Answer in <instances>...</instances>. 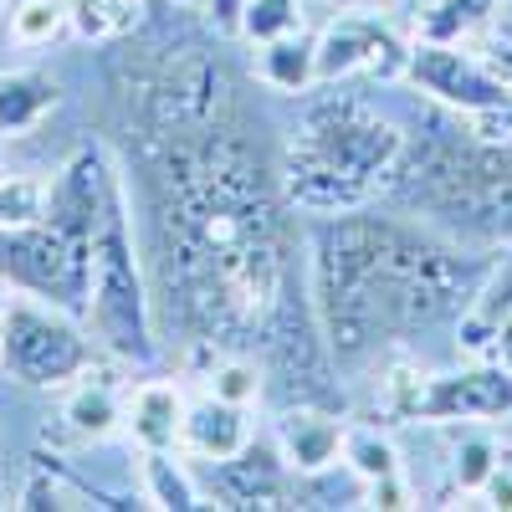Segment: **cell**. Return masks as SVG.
<instances>
[{"label":"cell","instance_id":"6da1fadb","mask_svg":"<svg viewBox=\"0 0 512 512\" xmlns=\"http://www.w3.org/2000/svg\"><path fill=\"white\" fill-rule=\"evenodd\" d=\"M492 267L390 216H323L313 231V313L338 364H364L482 297Z\"/></svg>","mask_w":512,"mask_h":512},{"label":"cell","instance_id":"7a4b0ae2","mask_svg":"<svg viewBox=\"0 0 512 512\" xmlns=\"http://www.w3.org/2000/svg\"><path fill=\"white\" fill-rule=\"evenodd\" d=\"M384 195L466 246H512V134L472 123L461 134L405 139Z\"/></svg>","mask_w":512,"mask_h":512},{"label":"cell","instance_id":"3957f363","mask_svg":"<svg viewBox=\"0 0 512 512\" xmlns=\"http://www.w3.org/2000/svg\"><path fill=\"white\" fill-rule=\"evenodd\" d=\"M405 149L400 123L354 93H318L297 118L282 154V200L303 216H349L384 195Z\"/></svg>","mask_w":512,"mask_h":512},{"label":"cell","instance_id":"277c9868","mask_svg":"<svg viewBox=\"0 0 512 512\" xmlns=\"http://www.w3.org/2000/svg\"><path fill=\"white\" fill-rule=\"evenodd\" d=\"M88 323L98 333V344L118 354L123 364H154V303L149 282L139 267L134 226H128L123 185L113 190L103 221L93 231V292H88Z\"/></svg>","mask_w":512,"mask_h":512},{"label":"cell","instance_id":"5b68a950","mask_svg":"<svg viewBox=\"0 0 512 512\" xmlns=\"http://www.w3.org/2000/svg\"><path fill=\"white\" fill-rule=\"evenodd\" d=\"M256 338H262V354H267L262 374L282 390V405H323L344 415L349 400H344V384H338V359L313 313V297L292 292L287 277L267 318L256 323Z\"/></svg>","mask_w":512,"mask_h":512},{"label":"cell","instance_id":"8992f818","mask_svg":"<svg viewBox=\"0 0 512 512\" xmlns=\"http://www.w3.org/2000/svg\"><path fill=\"white\" fill-rule=\"evenodd\" d=\"M98 344L77 328L67 308L36 303V297H11L0 318V369L21 379L26 390H67L93 369Z\"/></svg>","mask_w":512,"mask_h":512},{"label":"cell","instance_id":"52a82bcc","mask_svg":"<svg viewBox=\"0 0 512 512\" xmlns=\"http://www.w3.org/2000/svg\"><path fill=\"white\" fill-rule=\"evenodd\" d=\"M384 415L395 420H507L512 415V364H472L456 374H425L410 359L384 369Z\"/></svg>","mask_w":512,"mask_h":512},{"label":"cell","instance_id":"ba28073f","mask_svg":"<svg viewBox=\"0 0 512 512\" xmlns=\"http://www.w3.org/2000/svg\"><path fill=\"white\" fill-rule=\"evenodd\" d=\"M0 282L16 297H36L67 313H88L93 292V241H77L52 221L0 226Z\"/></svg>","mask_w":512,"mask_h":512},{"label":"cell","instance_id":"9c48e42d","mask_svg":"<svg viewBox=\"0 0 512 512\" xmlns=\"http://www.w3.org/2000/svg\"><path fill=\"white\" fill-rule=\"evenodd\" d=\"M405 77L425 98L446 103L451 113H502L512 108V93L507 82L477 57L466 52L461 41H431V36H415L410 41V62H405Z\"/></svg>","mask_w":512,"mask_h":512},{"label":"cell","instance_id":"30bf717a","mask_svg":"<svg viewBox=\"0 0 512 512\" xmlns=\"http://www.w3.org/2000/svg\"><path fill=\"white\" fill-rule=\"evenodd\" d=\"M318 88L323 82H344V77H405L410 62V41L395 36L390 21H379L369 11H349L328 21L318 36Z\"/></svg>","mask_w":512,"mask_h":512},{"label":"cell","instance_id":"8fae6325","mask_svg":"<svg viewBox=\"0 0 512 512\" xmlns=\"http://www.w3.org/2000/svg\"><path fill=\"white\" fill-rule=\"evenodd\" d=\"M272 446L297 477H318L338 466V446H344V415L323 405H282L272 420Z\"/></svg>","mask_w":512,"mask_h":512},{"label":"cell","instance_id":"7c38bea8","mask_svg":"<svg viewBox=\"0 0 512 512\" xmlns=\"http://www.w3.org/2000/svg\"><path fill=\"white\" fill-rule=\"evenodd\" d=\"M216 492L221 507H287L292 497V466L282 461L277 446L262 441H246L236 456L216 461Z\"/></svg>","mask_w":512,"mask_h":512},{"label":"cell","instance_id":"4fadbf2b","mask_svg":"<svg viewBox=\"0 0 512 512\" xmlns=\"http://www.w3.org/2000/svg\"><path fill=\"white\" fill-rule=\"evenodd\" d=\"M251 441V420H246V405H231V400H216V395H200L195 405H185V425H180V451L216 466L226 456H236L241 446Z\"/></svg>","mask_w":512,"mask_h":512},{"label":"cell","instance_id":"5bb4252c","mask_svg":"<svg viewBox=\"0 0 512 512\" xmlns=\"http://www.w3.org/2000/svg\"><path fill=\"white\" fill-rule=\"evenodd\" d=\"M123 425L139 451H180V425H185V395L175 379H144L123 400Z\"/></svg>","mask_w":512,"mask_h":512},{"label":"cell","instance_id":"9a60e30c","mask_svg":"<svg viewBox=\"0 0 512 512\" xmlns=\"http://www.w3.org/2000/svg\"><path fill=\"white\" fill-rule=\"evenodd\" d=\"M251 67H256V77H262L272 93H287V98H308L318 88V47H313V36H303V31L262 41L256 57H251Z\"/></svg>","mask_w":512,"mask_h":512},{"label":"cell","instance_id":"2e32d148","mask_svg":"<svg viewBox=\"0 0 512 512\" xmlns=\"http://www.w3.org/2000/svg\"><path fill=\"white\" fill-rule=\"evenodd\" d=\"M123 425V395L108 379H93V369L77 384H67L62 400V431H72V441H108Z\"/></svg>","mask_w":512,"mask_h":512},{"label":"cell","instance_id":"e0dca14e","mask_svg":"<svg viewBox=\"0 0 512 512\" xmlns=\"http://www.w3.org/2000/svg\"><path fill=\"white\" fill-rule=\"evenodd\" d=\"M62 88L47 72H0V139L26 134L57 108Z\"/></svg>","mask_w":512,"mask_h":512},{"label":"cell","instance_id":"ac0fdd59","mask_svg":"<svg viewBox=\"0 0 512 512\" xmlns=\"http://www.w3.org/2000/svg\"><path fill=\"white\" fill-rule=\"evenodd\" d=\"M139 477H144V502L149 507H164V512L210 507L205 492L195 487V477L185 472L180 451H139Z\"/></svg>","mask_w":512,"mask_h":512},{"label":"cell","instance_id":"d6986e66","mask_svg":"<svg viewBox=\"0 0 512 512\" xmlns=\"http://www.w3.org/2000/svg\"><path fill=\"white\" fill-rule=\"evenodd\" d=\"M507 0H431V11L420 16V36L431 41H472L492 21H502Z\"/></svg>","mask_w":512,"mask_h":512},{"label":"cell","instance_id":"ffe728a7","mask_svg":"<svg viewBox=\"0 0 512 512\" xmlns=\"http://www.w3.org/2000/svg\"><path fill=\"white\" fill-rule=\"evenodd\" d=\"M338 461H344L359 482L400 477V451H395V441L384 436L379 425H344V446H338Z\"/></svg>","mask_w":512,"mask_h":512},{"label":"cell","instance_id":"44dd1931","mask_svg":"<svg viewBox=\"0 0 512 512\" xmlns=\"http://www.w3.org/2000/svg\"><path fill=\"white\" fill-rule=\"evenodd\" d=\"M205 390L216 400H231V405L251 410L256 400H262V390H267V374H262V364H251L246 354L221 349V354H210V364H205Z\"/></svg>","mask_w":512,"mask_h":512},{"label":"cell","instance_id":"7402d4cb","mask_svg":"<svg viewBox=\"0 0 512 512\" xmlns=\"http://www.w3.org/2000/svg\"><path fill=\"white\" fill-rule=\"evenodd\" d=\"M67 21L82 41H118L134 31L139 0H67Z\"/></svg>","mask_w":512,"mask_h":512},{"label":"cell","instance_id":"603a6c76","mask_svg":"<svg viewBox=\"0 0 512 512\" xmlns=\"http://www.w3.org/2000/svg\"><path fill=\"white\" fill-rule=\"evenodd\" d=\"M287 31H303V0H246L241 6V21H236V36L262 47L272 36H287Z\"/></svg>","mask_w":512,"mask_h":512},{"label":"cell","instance_id":"cb8c5ba5","mask_svg":"<svg viewBox=\"0 0 512 512\" xmlns=\"http://www.w3.org/2000/svg\"><path fill=\"white\" fill-rule=\"evenodd\" d=\"M62 31H72L67 0H16L11 6V36L21 47H52Z\"/></svg>","mask_w":512,"mask_h":512},{"label":"cell","instance_id":"d4e9b609","mask_svg":"<svg viewBox=\"0 0 512 512\" xmlns=\"http://www.w3.org/2000/svg\"><path fill=\"white\" fill-rule=\"evenodd\" d=\"M47 195H52V180L6 175L0 180V226H36L47 216Z\"/></svg>","mask_w":512,"mask_h":512},{"label":"cell","instance_id":"484cf974","mask_svg":"<svg viewBox=\"0 0 512 512\" xmlns=\"http://www.w3.org/2000/svg\"><path fill=\"white\" fill-rule=\"evenodd\" d=\"M502 461V446H492V441H482V436H472L461 451H456V466H451V477H456V487L461 492H482V482L492 477V466Z\"/></svg>","mask_w":512,"mask_h":512},{"label":"cell","instance_id":"4316f807","mask_svg":"<svg viewBox=\"0 0 512 512\" xmlns=\"http://www.w3.org/2000/svg\"><path fill=\"white\" fill-rule=\"evenodd\" d=\"M472 41H477V57L507 82V93H512V21H492V26L477 31Z\"/></svg>","mask_w":512,"mask_h":512},{"label":"cell","instance_id":"83f0119b","mask_svg":"<svg viewBox=\"0 0 512 512\" xmlns=\"http://www.w3.org/2000/svg\"><path fill=\"white\" fill-rule=\"evenodd\" d=\"M472 308L482 318H492V323H512V262L497 277H487V287H482V297H477Z\"/></svg>","mask_w":512,"mask_h":512},{"label":"cell","instance_id":"f1b7e54d","mask_svg":"<svg viewBox=\"0 0 512 512\" xmlns=\"http://www.w3.org/2000/svg\"><path fill=\"white\" fill-rule=\"evenodd\" d=\"M241 6H246V0H200V11H205L210 26H216V36H236Z\"/></svg>","mask_w":512,"mask_h":512},{"label":"cell","instance_id":"f546056e","mask_svg":"<svg viewBox=\"0 0 512 512\" xmlns=\"http://www.w3.org/2000/svg\"><path fill=\"white\" fill-rule=\"evenodd\" d=\"M6 308H11V287L0 282V318H6Z\"/></svg>","mask_w":512,"mask_h":512},{"label":"cell","instance_id":"4dcf8cb0","mask_svg":"<svg viewBox=\"0 0 512 512\" xmlns=\"http://www.w3.org/2000/svg\"><path fill=\"white\" fill-rule=\"evenodd\" d=\"M169 6H180V11H190V6H200V0H169Z\"/></svg>","mask_w":512,"mask_h":512}]
</instances>
